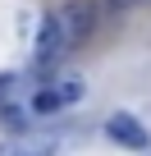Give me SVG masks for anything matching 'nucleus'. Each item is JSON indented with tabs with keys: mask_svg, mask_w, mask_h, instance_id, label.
<instances>
[{
	"mask_svg": "<svg viewBox=\"0 0 151 156\" xmlns=\"http://www.w3.org/2000/svg\"><path fill=\"white\" fill-rule=\"evenodd\" d=\"M115 9H128V5H142V0H110Z\"/></svg>",
	"mask_w": 151,
	"mask_h": 156,
	"instance_id": "6e6552de",
	"label": "nucleus"
},
{
	"mask_svg": "<svg viewBox=\"0 0 151 156\" xmlns=\"http://www.w3.org/2000/svg\"><path fill=\"white\" fill-rule=\"evenodd\" d=\"M5 92H14V73H0V101H5Z\"/></svg>",
	"mask_w": 151,
	"mask_h": 156,
	"instance_id": "423d86ee",
	"label": "nucleus"
},
{
	"mask_svg": "<svg viewBox=\"0 0 151 156\" xmlns=\"http://www.w3.org/2000/svg\"><path fill=\"white\" fill-rule=\"evenodd\" d=\"M105 138L119 142V147H128V151H142V147L151 142V133L142 129V119H137V115H124V110H115V115L105 119Z\"/></svg>",
	"mask_w": 151,
	"mask_h": 156,
	"instance_id": "20e7f679",
	"label": "nucleus"
},
{
	"mask_svg": "<svg viewBox=\"0 0 151 156\" xmlns=\"http://www.w3.org/2000/svg\"><path fill=\"white\" fill-rule=\"evenodd\" d=\"M83 97H87V83H83L78 73H50V78H41L37 92H32V110L37 115H60L69 106H78Z\"/></svg>",
	"mask_w": 151,
	"mask_h": 156,
	"instance_id": "f257e3e1",
	"label": "nucleus"
},
{
	"mask_svg": "<svg viewBox=\"0 0 151 156\" xmlns=\"http://www.w3.org/2000/svg\"><path fill=\"white\" fill-rule=\"evenodd\" d=\"M0 124H5V133H28V110H19V106H0Z\"/></svg>",
	"mask_w": 151,
	"mask_h": 156,
	"instance_id": "39448f33",
	"label": "nucleus"
},
{
	"mask_svg": "<svg viewBox=\"0 0 151 156\" xmlns=\"http://www.w3.org/2000/svg\"><path fill=\"white\" fill-rule=\"evenodd\" d=\"M0 156H5V151H0Z\"/></svg>",
	"mask_w": 151,
	"mask_h": 156,
	"instance_id": "1a4fd4ad",
	"label": "nucleus"
},
{
	"mask_svg": "<svg viewBox=\"0 0 151 156\" xmlns=\"http://www.w3.org/2000/svg\"><path fill=\"white\" fill-rule=\"evenodd\" d=\"M69 51H73V46L64 41L60 19H55V14H46V19H41V32H37V46H32V73H37V78L60 73V64H64V55H69Z\"/></svg>",
	"mask_w": 151,
	"mask_h": 156,
	"instance_id": "f03ea898",
	"label": "nucleus"
},
{
	"mask_svg": "<svg viewBox=\"0 0 151 156\" xmlns=\"http://www.w3.org/2000/svg\"><path fill=\"white\" fill-rule=\"evenodd\" d=\"M55 19H60L64 41L78 46V41H87V37L96 32V23H101V5H96V0H64V5L55 9Z\"/></svg>",
	"mask_w": 151,
	"mask_h": 156,
	"instance_id": "7ed1b4c3",
	"label": "nucleus"
},
{
	"mask_svg": "<svg viewBox=\"0 0 151 156\" xmlns=\"http://www.w3.org/2000/svg\"><path fill=\"white\" fill-rule=\"evenodd\" d=\"M9 156H50L46 147H32V151H9Z\"/></svg>",
	"mask_w": 151,
	"mask_h": 156,
	"instance_id": "0eeeda50",
	"label": "nucleus"
}]
</instances>
